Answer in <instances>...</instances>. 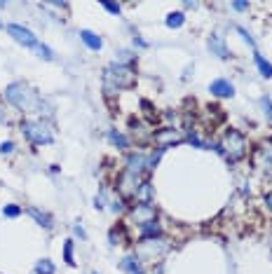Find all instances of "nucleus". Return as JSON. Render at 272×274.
Returning <instances> with one entry per match:
<instances>
[{"label":"nucleus","instance_id":"1","mask_svg":"<svg viewBox=\"0 0 272 274\" xmlns=\"http://www.w3.org/2000/svg\"><path fill=\"white\" fill-rule=\"evenodd\" d=\"M103 82H106V89H108V94L113 91H118V89H127L134 85V71H132V66L127 63H110L106 73H103Z\"/></svg>","mask_w":272,"mask_h":274},{"label":"nucleus","instance_id":"2","mask_svg":"<svg viewBox=\"0 0 272 274\" xmlns=\"http://www.w3.org/2000/svg\"><path fill=\"white\" fill-rule=\"evenodd\" d=\"M7 33L14 38L19 45H24V47H28V49H36L40 59H47V61H52V59H54L52 49H49L47 45L40 43V40H38V38L33 36V33L28 31V28L19 26V24H9V26H7Z\"/></svg>","mask_w":272,"mask_h":274},{"label":"nucleus","instance_id":"3","mask_svg":"<svg viewBox=\"0 0 272 274\" xmlns=\"http://www.w3.org/2000/svg\"><path fill=\"white\" fill-rule=\"evenodd\" d=\"M5 96H7L9 103L17 106L19 110H33V108H38L36 91H31L24 82H12V85L5 89Z\"/></svg>","mask_w":272,"mask_h":274},{"label":"nucleus","instance_id":"4","mask_svg":"<svg viewBox=\"0 0 272 274\" xmlns=\"http://www.w3.org/2000/svg\"><path fill=\"white\" fill-rule=\"evenodd\" d=\"M21 132H24V136H26L28 141L36 143V145L52 143V138H54L49 124L40 122V120H24V122H21Z\"/></svg>","mask_w":272,"mask_h":274},{"label":"nucleus","instance_id":"5","mask_svg":"<svg viewBox=\"0 0 272 274\" xmlns=\"http://www.w3.org/2000/svg\"><path fill=\"white\" fill-rule=\"evenodd\" d=\"M221 150L226 152L227 157L232 159H242L246 155V141H244V136L239 132H235V129H230V132L223 136V145H221Z\"/></svg>","mask_w":272,"mask_h":274},{"label":"nucleus","instance_id":"6","mask_svg":"<svg viewBox=\"0 0 272 274\" xmlns=\"http://www.w3.org/2000/svg\"><path fill=\"white\" fill-rule=\"evenodd\" d=\"M209 91L214 94V96L218 98H230V96H235V87H232V82H227V80H214L211 82V87H209Z\"/></svg>","mask_w":272,"mask_h":274},{"label":"nucleus","instance_id":"7","mask_svg":"<svg viewBox=\"0 0 272 274\" xmlns=\"http://www.w3.org/2000/svg\"><path fill=\"white\" fill-rule=\"evenodd\" d=\"M145 167H148V159H145L143 155H129V159H127V176L138 178V174H141Z\"/></svg>","mask_w":272,"mask_h":274},{"label":"nucleus","instance_id":"8","mask_svg":"<svg viewBox=\"0 0 272 274\" xmlns=\"http://www.w3.org/2000/svg\"><path fill=\"white\" fill-rule=\"evenodd\" d=\"M155 218V209L150 204H141V206H136L134 211V221H138V225H143V223L153 221Z\"/></svg>","mask_w":272,"mask_h":274},{"label":"nucleus","instance_id":"9","mask_svg":"<svg viewBox=\"0 0 272 274\" xmlns=\"http://www.w3.org/2000/svg\"><path fill=\"white\" fill-rule=\"evenodd\" d=\"M162 234V228H160V223L155 221H148L141 225V239H155V237H160Z\"/></svg>","mask_w":272,"mask_h":274},{"label":"nucleus","instance_id":"10","mask_svg":"<svg viewBox=\"0 0 272 274\" xmlns=\"http://www.w3.org/2000/svg\"><path fill=\"white\" fill-rule=\"evenodd\" d=\"M80 40H82L85 45H87L90 49H94V52L103 47V40H101V38L96 36V33H91V31H80Z\"/></svg>","mask_w":272,"mask_h":274},{"label":"nucleus","instance_id":"11","mask_svg":"<svg viewBox=\"0 0 272 274\" xmlns=\"http://www.w3.org/2000/svg\"><path fill=\"white\" fill-rule=\"evenodd\" d=\"M209 49L216 54V56H221V59H227L226 43H223V40H221L218 36H211V38H209Z\"/></svg>","mask_w":272,"mask_h":274},{"label":"nucleus","instance_id":"12","mask_svg":"<svg viewBox=\"0 0 272 274\" xmlns=\"http://www.w3.org/2000/svg\"><path fill=\"white\" fill-rule=\"evenodd\" d=\"M122 270L129 274H143V267H141V263H138V258L134 256H129L122 260Z\"/></svg>","mask_w":272,"mask_h":274},{"label":"nucleus","instance_id":"13","mask_svg":"<svg viewBox=\"0 0 272 274\" xmlns=\"http://www.w3.org/2000/svg\"><path fill=\"white\" fill-rule=\"evenodd\" d=\"M28 213H31V218H36V223L38 225H43L45 230H52V218L47 216V213H43V211H38V209H28Z\"/></svg>","mask_w":272,"mask_h":274},{"label":"nucleus","instance_id":"14","mask_svg":"<svg viewBox=\"0 0 272 274\" xmlns=\"http://www.w3.org/2000/svg\"><path fill=\"white\" fill-rule=\"evenodd\" d=\"M254 61H256V66H258V71H261V75H263V78H272V63L270 61H265L258 52L254 54Z\"/></svg>","mask_w":272,"mask_h":274},{"label":"nucleus","instance_id":"15","mask_svg":"<svg viewBox=\"0 0 272 274\" xmlns=\"http://www.w3.org/2000/svg\"><path fill=\"white\" fill-rule=\"evenodd\" d=\"M183 21H185V14H183V12H172L164 24L169 28H179V26H183Z\"/></svg>","mask_w":272,"mask_h":274},{"label":"nucleus","instance_id":"16","mask_svg":"<svg viewBox=\"0 0 272 274\" xmlns=\"http://www.w3.org/2000/svg\"><path fill=\"white\" fill-rule=\"evenodd\" d=\"M36 272L38 274H54V263H52V260H47V258H43V260H38Z\"/></svg>","mask_w":272,"mask_h":274},{"label":"nucleus","instance_id":"17","mask_svg":"<svg viewBox=\"0 0 272 274\" xmlns=\"http://www.w3.org/2000/svg\"><path fill=\"white\" fill-rule=\"evenodd\" d=\"M64 260H66V265L75 267V258H73V239H68V241L64 244Z\"/></svg>","mask_w":272,"mask_h":274},{"label":"nucleus","instance_id":"18","mask_svg":"<svg viewBox=\"0 0 272 274\" xmlns=\"http://www.w3.org/2000/svg\"><path fill=\"white\" fill-rule=\"evenodd\" d=\"M108 138H110V143H113V145H118V148H127V138H125L122 134L108 132Z\"/></svg>","mask_w":272,"mask_h":274},{"label":"nucleus","instance_id":"19","mask_svg":"<svg viewBox=\"0 0 272 274\" xmlns=\"http://www.w3.org/2000/svg\"><path fill=\"white\" fill-rule=\"evenodd\" d=\"M138 197L143 199V204H148V197H150V183H148V181L141 183V187H138Z\"/></svg>","mask_w":272,"mask_h":274},{"label":"nucleus","instance_id":"20","mask_svg":"<svg viewBox=\"0 0 272 274\" xmlns=\"http://www.w3.org/2000/svg\"><path fill=\"white\" fill-rule=\"evenodd\" d=\"M2 213H5L7 218H17L19 213H21V209H19L17 204H9V206H5V209H2Z\"/></svg>","mask_w":272,"mask_h":274},{"label":"nucleus","instance_id":"21","mask_svg":"<svg viewBox=\"0 0 272 274\" xmlns=\"http://www.w3.org/2000/svg\"><path fill=\"white\" fill-rule=\"evenodd\" d=\"M237 33H239V36L244 38V40H246V43H249V45H251V47H256V40H254V38H251V36H249V31H246V28L237 26Z\"/></svg>","mask_w":272,"mask_h":274},{"label":"nucleus","instance_id":"22","mask_svg":"<svg viewBox=\"0 0 272 274\" xmlns=\"http://www.w3.org/2000/svg\"><path fill=\"white\" fill-rule=\"evenodd\" d=\"M101 5L108 9L110 14H120V5H115V2H101Z\"/></svg>","mask_w":272,"mask_h":274},{"label":"nucleus","instance_id":"23","mask_svg":"<svg viewBox=\"0 0 272 274\" xmlns=\"http://www.w3.org/2000/svg\"><path fill=\"white\" fill-rule=\"evenodd\" d=\"M12 150H14V143L12 141H5L2 145H0V152H2V155H9Z\"/></svg>","mask_w":272,"mask_h":274},{"label":"nucleus","instance_id":"24","mask_svg":"<svg viewBox=\"0 0 272 274\" xmlns=\"http://www.w3.org/2000/svg\"><path fill=\"white\" fill-rule=\"evenodd\" d=\"M94 206H96V209H103V206H106V192L96 195V199H94Z\"/></svg>","mask_w":272,"mask_h":274},{"label":"nucleus","instance_id":"25","mask_svg":"<svg viewBox=\"0 0 272 274\" xmlns=\"http://www.w3.org/2000/svg\"><path fill=\"white\" fill-rule=\"evenodd\" d=\"M232 7H235L237 12H244V9H249V2H232Z\"/></svg>","mask_w":272,"mask_h":274},{"label":"nucleus","instance_id":"26","mask_svg":"<svg viewBox=\"0 0 272 274\" xmlns=\"http://www.w3.org/2000/svg\"><path fill=\"white\" fill-rule=\"evenodd\" d=\"M73 232H75V234H78L80 239H85V237H87V234H85V230H82L80 225H73Z\"/></svg>","mask_w":272,"mask_h":274},{"label":"nucleus","instance_id":"27","mask_svg":"<svg viewBox=\"0 0 272 274\" xmlns=\"http://www.w3.org/2000/svg\"><path fill=\"white\" fill-rule=\"evenodd\" d=\"M263 108H265V115H272V103L268 98H263Z\"/></svg>","mask_w":272,"mask_h":274},{"label":"nucleus","instance_id":"28","mask_svg":"<svg viewBox=\"0 0 272 274\" xmlns=\"http://www.w3.org/2000/svg\"><path fill=\"white\" fill-rule=\"evenodd\" d=\"M265 202L270 204V209H272V192H270V195H265Z\"/></svg>","mask_w":272,"mask_h":274},{"label":"nucleus","instance_id":"29","mask_svg":"<svg viewBox=\"0 0 272 274\" xmlns=\"http://www.w3.org/2000/svg\"><path fill=\"white\" fill-rule=\"evenodd\" d=\"M0 28H2V21H0Z\"/></svg>","mask_w":272,"mask_h":274},{"label":"nucleus","instance_id":"30","mask_svg":"<svg viewBox=\"0 0 272 274\" xmlns=\"http://www.w3.org/2000/svg\"><path fill=\"white\" fill-rule=\"evenodd\" d=\"M94 274H99V272H94Z\"/></svg>","mask_w":272,"mask_h":274}]
</instances>
